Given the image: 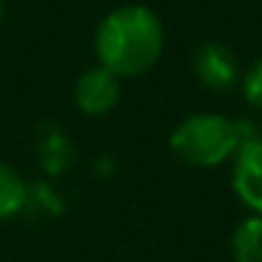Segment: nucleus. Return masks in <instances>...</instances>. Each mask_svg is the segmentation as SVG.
Returning <instances> with one entry per match:
<instances>
[{"label":"nucleus","mask_w":262,"mask_h":262,"mask_svg":"<svg viewBox=\"0 0 262 262\" xmlns=\"http://www.w3.org/2000/svg\"><path fill=\"white\" fill-rule=\"evenodd\" d=\"M99 65L119 79L141 76L164 54V23L149 6L127 3L104 14L93 37Z\"/></svg>","instance_id":"obj_1"},{"label":"nucleus","mask_w":262,"mask_h":262,"mask_svg":"<svg viewBox=\"0 0 262 262\" xmlns=\"http://www.w3.org/2000/svg\"><path fill=\"white\" fill-rule=\"evenodd\" d=\"M254 136L251 121H237L220 113H192L172 130L169 149L183 164L209 169L234 158L239 144Z\"/></svg>","instance_id":"obj_2"},{"label":"nucleus","mask_w":262,"mask_h":262,"mask_svg":"<svg viewBox=\"0 0 262 262\" xmlns=\"http://www.w3.org/2000/svg\"><path fill=\"white\" fill-rule=\"evenodd\" d=\"M192 71L198 82L211 93H231L243 79V68L239 59L226 42H200L192 54Z\"/></svg>","instance_id":"obj_3"},{"label":"nucleus","mask_w":262,"mask_h":262,"mask_svg":"<svg viewBox=\"0 0 262 262\" xmlns=\"http://www.w3.org/2000/svg\"><path fill=\"white\" fill-rule=\"evenodd\" d=\"M231 189L245 209L262 214V138L254 136L239 144L231 164Z\"/></svg>","instance_id":"obj_4"},{"label":"nucleus","mask_w":262,"mask_h":262,"mask_svg":"<svg viewBox=\"0 0 262 262\" xmlns=\"http://www.w3.org/2000/svg\"><path fill=\"white\" fill-rule=\"evenodd\" d=\"M121 99V79L113 71L102 68H88L74 85V102L85 116H104L119 104Z\"/></svg>","instance_id":"obj_5"},{"label":"nucleus","mask_w":262,"mask_h":262,"mask_svg":"<svg viewBox=\"0 0 262 262\" xmlns=\"http://www.w3.org/2000/svg\"><path fill=\"white\" fill-rule=\"evenodd\" d=\"M234 262H262V214H251L231 234Z\"/></svg>","instance_id":"obj_6"},{"label":"nucleus","mask_w":262,"mask_h":262,"mask_svg":"<svg viewBox=\"0 0 262 262\" xmlns=\"http://www.w3.org/2000/svg\"><path fill=\"white\" fill-rule=\"evenodd\" d=\"M26 200H29V189H26V181L20 178V172L9 166L6 161H0V223L17 217L23 211Z\"/></svg>","instance_id":"obj_7"},{"label":"nucleus","mask_w":262,"mask_h":262,"mask_svg":"<svg viewBox=\"0 0 262 262\" xmlns=\"http://www.w3.org/2000/svg\"><path fill=\"white\" fill-rule=\"evenodd\" d=\"M239 91L243 99L251 110L262 113V57H256L248 68L243 71V79H239Z\"/></svg>","instance_id":"obj_8"},{"label":"nucleus","mask_w":262,"mask_h":262,"mask_svg":"<svg viewBox=\"0 0 262 262\" xmlns=\"http://www.w3.org/2000/svg\"><path fill=\"white\" fill-rule=\"evenodd\" d=\"M0 20H3V0H0Z\"/></svg>","instance_id":"obj_9"}]
</instances>
